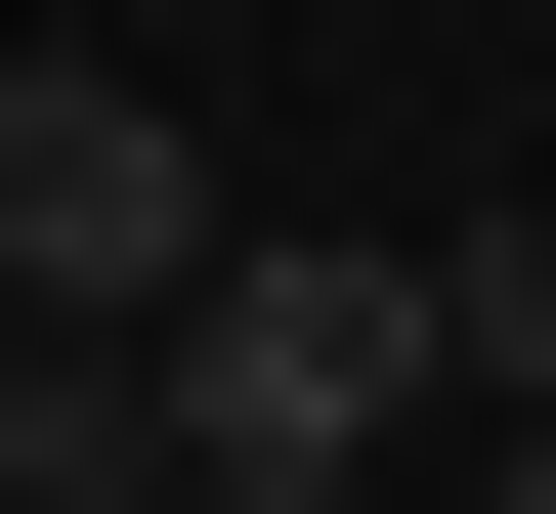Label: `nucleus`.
Returning a JSON list of instances; mask_svg holds the SVG:
<instances>
[{
  "label": "nucleus",
  "mask_w": 556,
  "mask_h": 514,
  "mask_svg": "<svg viewBox=\"0 0 556 514\" xmlns=\"http://www.w3.org/2000/svg\"><path fill=\"white\" fill-rule=\"evenodd\" d=\"M214 258H257V215H214L172 86H129V43H0V343H172Z\"/></svg>",
  "instance_id": "1"
},
{
  "label": "nucleus",
  "mask_w": 556,
  "mask_h": 514,
  "mask_svg": "<svg viewBox=\"0 0 556 514\" xmlns=\"http://www.w3.org/2000/svg\"><path fill=\"white\" fill-rule=\"evenodd\" d=\"M86 472H172V343H0V514H86Z\"/></svg>",
  "instance_id": "2"
},
{
  "label": "nucleus",
  "mask_w": 556,
  "mask_h": 514,
  "mask_svg": "<svg viewBox=\"0 0 556 514\" xmlns=\"http://www.w3.org/2000/svg\"><path fill=\"white\" fill-rule=\"evenodd\" d=\"M428 386H556V215H428Z\"/></svg>",
  "instance_id": "3"
},
{
  "label": "nucleus",
  "mask_w": 556,
  "mask_h": 514,
  "mask_svg": "<svg viewBox=\"0 0 556 514\" xmlns=\"http://www.w3.org/2000/svg\"><path fill=\"white\" fill-rule=\"evenodd\" d=\"M514 514H556V386H514Z\"/></svg>",
  "instance_id": "4"
}]
</instances>
